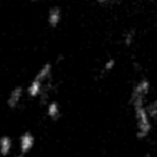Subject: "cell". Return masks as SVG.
<instances>
[{
    "label": "cell",
    "mask_w": 157,
    "mask_h": 157,
    "mask_svg": "<svg viewBox=\"0 0 157 157\" xmlns=\"http://www.w3.org/2000/svg\"><path fill=\"white\" fill-rule=\"evenodd\" d=\"M113 0H95V2L99 3V5H107V3L112 2Z\"/></svg>",
    "instance_id": "4fadbf2b"
},
{
    "label": "cell",
    "mask_w": 157,
    "mask_h": 157,
    "mask_svg": "<svg viewBox=\"0 0 157 157\" xmlns=\"http://www.w3.org/2000/svg\"><path fill=\"white\" fill-rule=\"evenodd\" d=\"M33 2H37V1H39V0H31Z\"/></svg>",
    "instance_id": "2e32d148"
},
{
    "label": "cell",
    "mask_w": 157,
    "mask_h": 157,
    "mask_svg": "<svg viewBox=\"0 0 157 157\" xmlns=\"http://www.w3.org/2000/svg\"><path fill=\"white\" fill-rule=\"evenodd\" d=\"M145 157H154V156H153V155H151V154H147Z\"/></svg>",
    "instance_id": "9a60e30c"
},
{
    "label": "cell",
    "mask_w": 157,
    "mask_h": 157,
    "mask_svg": "<svg viewBox=\"0 0 157 157\" xmlns=\"http://www.w3.org/2000/svg\"><path fill=\"white\" fill-rule=\"evenodd\" d=\"M61 17H63V13H61V9L57 6L51 7L48 12V24L51 28H56L61 22Z\"/></svg>",
    "instance_id": "8992f818"
},
{
    "label": "cell",
    "mask_w": 157,
    "mask_h": 157,
    "mask_svg": "<svg viewBox=\"0 0 157 157\" xmlns=\"http://www.w3.org/2000/svg\"><path fill=\"white\" fill-rule=\"evenodd\" d=\"M25 94V90L23 86H15L13 90L10 92L9 96L7 98V105L9 109L14 110L20 105L23 97Z\"/></svg>",
    "instance_id": "277c9868"
},
{
    "label": "cell",
    "mask_w": 157,
    "mask_h": 157,
    "mask_svg": "<svg viewBox=\"0 0 157 157\" xmlns=\"http://www.w3.org/2000/svg\"><path fill=\"white\" fill-rule=\"evenodd\" d=\"M13 148V140L10 136H2L0 138V154L2 157H7L11 154Z\"/></svg>",
    "instance_id": "ba28073f"
},
{
    "label": "cell",
    "mask_w": 157,
    "mask_h": 157,
    "mask_svg": "<svg viewBox=\"0 0 157 157\" xmlns=\"http://www.w3.org/2000/svg\"><path fill=\"white\" fill-rule=\"evenodd\" d=\"M45 84L43 82H41L38 78H33V81L29 83V85L27 86L26 93L30 98H39L41 96V94L43 93Z\"/></svg>",
    "instance_id": "5b68a950"
},
{
    "label": "cell",
    "mask_w": 157,
    "mask_h": 157,
    "mask_svg": "<svg viewBox=\"0 0 157 157\" xmlns=\"http://www.w3.org/2000/svg\"><path fill=\"white\" fill-rule=\"evenodd\" d=\"M60 105L57 101L52 100L46 105V115L51 121H57L60 117Z\"/></svg>",
    "instance_id": "9c48e42d"
},
{
    "label": "cell",
    "mask_w": 157,
    "mask_h": 157,
    "mask_svg": "<svg viewBox=\"0 0 157 157\" xmlns=\"http://www.w3.org/2000/svg\"><path fill=\"white\" fill-rule=\"evenodd\" d=\"M115 66H116V60H115V59H114V58H109L108 60L105 61V63H103L100 74H101V75H107V74H109L110 72L113 71V69L115 68Z\"/></svg>",
    "instance_id": "30bf717a"
},
{
    "label": "cell",
    "mask_w": 157,
    "mask_h": 157,
    "mask_svg": "<svg viewBox=\"0 0 157 157\" xmlns=\"http://www.w3.org/2000/svg\"><path fill=\"white\" fill-rule=\"evenodd\" d=\"M151 92V82L146 78H143L135 84L132 87L129 100H135V99H144L147 97Z\"/></svg>",
    "instance_id": "7a4b0ae2"
},
{
    "label": "cell",
    "mask_w": 157,
    "mask_h": 157,
    "mask_svg": "<svg viewBox=\"0 0 157 157\" xmlns=\"http://www.w3.org/2000/svg\"><path fill=\"white\" fill-rule=\"evenodd\" d=\"M14 157H26V155H24V154H18V155H16V156H14Z\"/></svg>",
    "instance_id": "5bb4252c"
},
{
    "label": "cell",
    "mask_w": 157,
    "mask_h": 157,
    "mask_svg": "<svg viewBox=\"0 0 157 157\" xmlns=\"http://www.w3.org/2000/svg\"><path fill=\"white\" fill-rule=\"evenodd\" d=\"M36 143V138L30 131H25L21 135L20 139H18V148H20L21 154L27 155L33 151L35 147Z\"/></svg>",
    "instance_id": "3957f363"
},
{
    "label": "cell",
    "mask_w": 157,
    "mask_h": 157,
    "mask_svg": "<svg viewBox=\"0 0 157 157\" xmlns=\"http://www.w3.org/2000/svg\"><path fill=\"white\" fill-rule=\"evenodd\" d=\"M136 40V31L133 29H129L125 33L123 37V42L126 46H131Z\"/></svg>",
    "instance_id": "8fae6325"
},
{
    "label": "cell",
    "mask_w": 157,
    "mask_h": 157,
    "mask_svg": "<svg viewBox=\"0 0 157 157\" xmlns=\"http://www.w3.org/2000/svg\"><path fill=\"white\" fill-rule=\"evenodd\" d=\"M52 73H53V65L48 61V63H43V66L39 69V71L37 72L35 78L40 80L41 82H43L44 84H46L50 81Z\"/></svg>",
    "instance_id": "52a82bcc"
},
{
    "label": "cell",
    "mask_w": 157,
    "mask_h": 157,
    "mask_svg": "<svg viewBox=\"0 0 157 157\" xmlns=\"http://www.w3.org/2000/svg\"><path fill=\"white\" fill-rule=\"evenodd\" d=\"M146 110H147L148 114L153 121L157 120V98L146 105Z\"/></svg>",
    "instance_id": "7c38bea8"
},
{
    "label": "cell",
    "mask_w": 157,
    "mask_h": 157,
    "mask_svg": "<svg viewBox=\"0 0 157 157\" xmlns=\"http://www.w3.org/2000/svg\"><path fill=\"white\" fill-rule=\"evenodd\" d=\"M133 111L136 124V137L139 140H144L150 136L152 131V118L146 110L145 100L137 99V100H129Z\"/></svg>",
    "instance_id": "6da1fadb"
}]
</instances>
